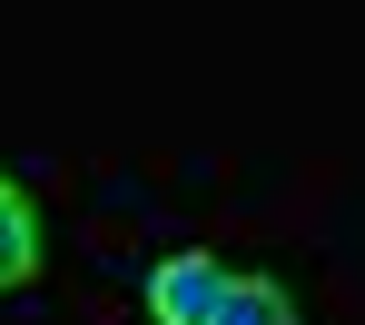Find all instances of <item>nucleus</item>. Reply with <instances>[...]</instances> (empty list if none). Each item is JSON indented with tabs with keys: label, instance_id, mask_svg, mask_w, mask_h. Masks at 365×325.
I'll return each instance as SVG.
<instances>
[{
	"label": "nucleus",
	"instance_id": "obj_1",
	"mask_svg": "<svg viewBox=\"0 0 365 325\" xmlns=\"http://www.w3.org/2000/svg\"><path fill=\"white\" fill-rule=\"evenodd\" d=\"M138 306H148V325H306V296L287 276L237 266V257H197V247L148 266Z\"/></svg>",
	"mask_w": 365,
	"mask_h": 325
},
{
	"label": "nucleus",
	"instance_id": "obj_2",
	"mask_svg": "<svg viewBox=\"0 0 365 325\" xmlns=\"http://www.w3.org/2000/svg\"><path fill=\"white\" fill-rule=\"evenodd\" d=\"M40 257H50L40 197H30V178H10V168H0V296H20V286L40 276Z\"/></svg>",
	"mask_w": 365,
	"mask_h": 325
}]
</instances>
